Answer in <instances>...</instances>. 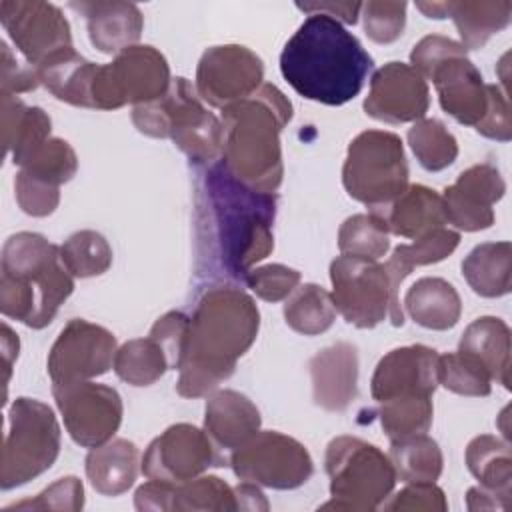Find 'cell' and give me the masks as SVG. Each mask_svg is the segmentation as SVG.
I'll use <instances>...</instances> for the list:
<instances>
[{"instance_id": "obj_1", "label": "cell", "mask_w": 512, "mask_h": 512, "mask_svg": "<svg viewBox=\"0 0 512 512\" xmlns=\"http://www.w3.org/2000/svg\"><path fill=\"white\" fill-rule=\"evenodd\" d=\"M260 312L254 298L238 286H210L190 316V336L176 392L200 398L228 380L236 362L256 342Z\"/></svg>"}, {"instance_id": "obj_2", "label": "cell", "mask_w": 512, "mask_h": 512, "mask_svg": "<svg viewBox=\"0 0 512 512\" xmlns=\"http://www.w3.org/2000/svg\"><path fill=\"white\" fill-rule=\"evenodd\" d=\"M200 208L208 210L212 252L224 276L244 282L254 264L274 250L276 192L242 184L222 160L212 162L198 186Z\"/></svg>"}, {"instance_id": "obj_3", "label": "cell", "mask_w": 512, "mask_h": 512, "mask_svg": "<svg viewBox=\"0 0 512 512\" xmlns=\"http://www.w3.org/2000/svg\"><path fill=\"white\" fill-rule=\"evenodd\" d=\"M372 68L360 40L326 14H308L280 52L284 80L302 98L326 106L356 98Z\"/></svg>"}, {"instance_id": "obj_4", "label": "cell", "mask_w": 512, "mask_h": 512, "mask_svg": "<svg viewBox=\"0 0 512 512\" xmlns=\"http://www.w3.org/2000/svg\"><path fill=\"white\" fill-rule=\"evenodd\" d=\"M292 102L264 82L252 96L222 108L224 166L258 192H276L284 178L280 132L292 120Z\"/></svg>"}, {"instance_id": "obj_5", "label": "cell", "mask_w": 512, "mask_h": 512, "mask_svg": "<svg viewBox=\"0 0 512 512\" xmlns=\"http://www.w3.org/2000/svg\"><path fill=\"white\" fill-rule=\"evenodd\" d=\"M0 312L28 328H46L74 292L60 246L38 232L8 236L0 258Z\"/></svg>"}, {"instance_id": "obj_6", "label": "cell", "mask_w": 512, "mask_h": 512, "mask_svg": "<svg viewBox=\"0 0 512 512\" xmlns=\"http://www.w3.org/2000/svg\"><path fill=\"white\" fill-rule=\"evenodd\" d=\"M132 124L150 138H170L194 164H212L222 156V122L184 78H172L164 96L132 108Z\"/></svg>"}, {"instance_id": "obj_7", "label": "cell", "mask_w": 512, "mask_h": 512, "mask_svg": "<svg viewBox=\"0 0 512 512\" xmlns=\"http://www.w3.org/2000/svg\"><path fill=\"white\" fill-rule=\"evenodd\" d=\"M324 468L330 478L332 500L320 510H376L392 494L398 480L388 454L356 436L332 438L326 446Z\"/></svg>"}, {"instance_id": "obj_8", "label": "cell", "mask_w": 512, "mask_h": 512, "mask_svg": "<svg viewBox=\"0 0 512 512\" xmlns=\"http://www.w3.org/2000/svg\"><path fill=\"white\" fill-rule=\"evenodd\" d=\"M342 184L350 198L384 212L408 188V162L398 134L364 130L348 144Z\"/></svg>"}, {"instance_id": "obj_9", "label": "cell", "mask_w": 512, "mask_h": 512, "mask_svg": "<svg viewBox=\"0 0 512 512\" xmlns=\"http://www.w3.org/2000/svg\"><path fill=\"white\" fill-rule=\"evenodd\" d=\"M60 454V424L54 410L28 396L8 408V428L2 444L0 488L12 490L52 468Z\"/></svg>"}, {"instance_id": "obj_10", "label": "cell", "mask_w": 512, "mask_h": 512, "mask_svg": "<svg viewBox=\"0 0 512 512\" xmlns=\"http://www.w3.org/2000/svg\"><path fill=\"white\" fill-rule=\"evenodd\" d=\"M172 84L168 60L150 44H136L100 64L92 86L96 110H118L158 100Z\"/></svg>"}, {"instance_id": "obj_11", "label": "cell", "mask_w": 512, "mask_h": 512, "mask_svg": "<svg viewBox=\"0 0 512 512\" xmlns=\"http://www.w3.org/2000/svg\"><path fill=\"white\" fill-rule=\"evenodd\" d=\"M330 282L334 306L348 324L366 330L388 316L394 326H400L390 278L378 260L340 254L330 264Z\"/></svg>"}, {"instance_id": "obj_12", "label": "cell", "mask_w": 512, "mask_h": 512, "mask_svg": "<svg viewBox=\"0 0 512 512\" xmlns=\"http://www.w3.org/2000/svg\"><path fill=\"white\" fill-rule=\"evenodd\" d=\"M228 464L240 480L274 490L300 488L314 472L306 446L276 430H258L230 452Z\"/></svg>"}, {"instance_id": "obj_13", "label": "cell", "mask_w": 512, "mask_h": 512, "mask_svg": "<svg viewBox=\"0 0 512 512\" xmlns=\"http://www.w3.org/2000/svg\"><path fill=\"white\" fill-rule=\"evenodd\" d=\"M52 396L70 438L82 448H96L118 432L124 416L116 388L92 380L52 384Z\"/></svg>"}, {"instance_id": "obj_14", "label": "cell", "mask_w": 512, "mask_h": 512, "mask_svg": "<svg viewBox=\"0 0 512 512\" xmlns=\"http://www.w3.org/2000/svg\"><path fill=\"white\" fill-rule=\"evenodd\" d=\"M218 450L206 430L180 422L148 444L140 468L148 480L180 484L204 474L210 466H224Z\"/></svg>"}, {"instance_id": "obj_15", "label": "cell", "mask_w": 512, "mask_h": 512, "mask_svg": "<svg viewBox=\"0 0 512 512\" xmlns=\"http://www.w3.org/2000/svg\"><path fill=\"white\" fill-rule=\"evenodd\" d=\"M264 84V62L246 46L222 44L204 50L196 68V92L202 102L226 108L252 96Z\"/></svg>"}, {"instance_id": "obj_16", "label": "cell", "mask_w": 512, "mask_h": 512, "mask_svg": "<svg viewBox=\"0 0 512 512\" xmlns=\"http://www.w3.org/2000/svg\"><path fill=\"white\" fill-rule=\"evenodd\" d=\"M116 336L94 322L72 318L54 340L46 368L52 384L90 380L114 366Z\"/></svg>"}, {"instance_id": "obj_17", "label": "cell", "mask_w": 512, "mask_h": 512, "mask_svg": "<svg viewBox=\"0 0 512 512\" xmlns=\"http://www.w3.org/2000/svg\"><path fill=\"white\" fill-rule=\"evenodd\" d=\"M18 168L14 192L20 210L28 216L44 218L58 208L60 186L74 178L78 156L66 140L50 136Z\"/></svg>"}, {"instance_id": "obj_18", "label": "cell", "mask_w": 512, "mask_h": 512, "mask_svg": "<svg viewBox=\"0 0 512 512\" xmlns=\"http://www.w3.org/2000/svg\"><path fill=\"white\" fill-rule=\"evenodd\" d=\"M0 22L16 50L32 66L52 54L72 48V32L64 12L42 0H2Z\"/></svg>"}, {"instance_id": "obj_19", "label": "cell", "mask_w": 512, "mask_h": 512, "mask_svg": "<svg viewBox=\"0 0 512 512\" xmlns=\"http://www.w3.org/2000/svg\"><path fill=\"white\" fill-rule=\"evenodd\" d=\"M430 106L428 82L404 62H388L370 78L364 112L384 124L422 120Z\"/></svg>"}, {"instance_id": "obj_20", "label": "cell", "mask_w": 512, "mask_h": 512, "mask_svg": "<svg viewBox=\"0 0 512 512\" xmlns=\"http://www.w3.org/2000/svg\"><path fill=\"white\" fill-rule=\"evenodd\" d=\"M506 182L494 164L482 162L466 168L454 184L444 188L446 222L464 232L486 230L494 224V204L502 200Z\"/></svg>"}, {"instance_id": "obj_21", "label": "cell", "mask_w": 512, "mask_h": 512, "mask_svg": "<svg viewBox=\"0 0 512 512\" xmlns=\"http://www.w3.org/2000/svg\"><path fill=\"white\" fill-rule=\"evenodd\" d=\"M438 352L424 344L400 346L384 354L372 374L370 394L380 404L396 396H434Z\"/></svg>"}, {"instance_id": "obj_22", "label": "cell", "mask_w": 512, "mask_h": 512, "mask_svg": "<svg viewBox=\"0 0 512 512\" xmlns=\"http://www.w3.org/2000/svg\"><path fill=\"white\" fill-rule=\"evenodd\" d=\"M438 102L456 122L476 128L490 108V84L484 82L480 70L472 64L466 52L454 54L438 64L432 74Z\"/></svg>"}, {"instance_id": "obj_23", "label": "cell", "mask_w": 512, "mask_h": 512, "mask_svg": "<svg viewBox=\"0 0 512 512\" xmlns=\"http://www.w3.org/2000/svg\"><path fill=\"white\" fill-rule=\"evenodd\" d=\"M312 400L326 412L346 410L358 394V350L350 342H336L318 350L310 362Z\"/></svg>"}, {"instance_id": "obj_24", "label": "cell", "mask_w": 512, "mask_h": 512, "mask_svg": "<svg viewBox=\"0 0 512 512\" xmlns=\"http://www.w3.org/2000/svg\"><path fill=\"white\" fill-rule=\"evenodd\" d=\"M70 8L86 18L88 38L102 54H120L122 50L136 46L142 36L144 16L132 2H70Z\"/></svg>"}, {"instance_id": "obj_25", "label": "cell", "mask_w": 512, "mask_h": 512, "mask_svg": "<svg viewBox=\"0 0 512 512\" xmlns=\"http://www.w3.org/2000/svg\"><path fill=\"white\" fill-rule=\"evenodd\" d=\"M262 418L256 404L230 388L214 390L204 406V430L222 450H236L260 430Z\"/></svg>"}, {"instance_id": "obj_26", "label": "cell", "mask_w": 512, "mask_h": 512, "mask_svg": "<svg viewBox=\"0 0 512 512\" xmlns=\"http://www.w3.org/2000/svg\"><path fill=\"white\" fill-rule=\"evenodd\" d=\"M140 450L128 438H112L96 448H90L86 456V476L92 488L102 496H120L128 492L140 468Z\"/></svg>"}, {"instance_id": "obj_27", "label": "cell", "mask_w": 512, "mask_h": 512, "mask_svg": "<svg viewBox=\"0 0 512 512\" xmlns=\"http://www.w3.org/2000/svg\"><path fill=\"white\" fill-rule=\"evenodd\" d=\"M458 244H460V232L442 226L426 232L424 236L414 238L412 244H400L394 248L392 256L384 264V270L390 278L394 312L400 326L404 324V310L400 304V284L404 282V278L418 266L442 262L458 248Z\"/></svg>"}, {"instance_id": "obj_28", "label": "cell", "mask_w": 512, "mask_h": 512, "mask_svg": "<svg viewBox=\"0 0 512 512\" xmlns=\"http://www.w3.org/2000/svg\"><path fill=\"white\" fill-rule=\"evenodd\" d=\"M98 68L100 64L86 60L72 46L46 58L38 66V78L54 98L78 108H94L92 86Z\"/></svg>"}, {"instance_id": "obj_29", "label": "cell", "mask_w": 512, "mask_h": 512, "mask_svg": "<svg viewBox=\"0 0 512 512\" xmlns=\"http://www.w3.org/2000/svg\"><path fill=\"white\" fill-rule=\"evenodd\" d=\"M402 306L418 326L438 332L454 328L462 314L458 290L438 276H424L416 280L406 290Z\"/></svg>"}, {"instance_id": "obj_30", "label": "cell", "mask_w": 512, "mask_h": 512, "mask_svg": "<svg viewBox=\"0 0 512 512\" xmlns=\"http://www.w3.org/2000/svg\"><path fill=\"white\" fill-rule=\"evenodd\" d=\"M376 214L386 220L390 234L402 238H418L446 224L442 196L422 184H408L384 212Z\"/></svg>"}, {"instance_id": "obj_31", "label": "cell", "mask_w": 512, "mask_h": 512, "mask_svg": "<svg viewBox=\"0 0 512 512\" xmlns=\"http://www.w3.org/2000/svg\"><path fill=\"white\" fill-rule=\"evenodd\" d=\"M50 130L52 120L42 108L28 106L18 96H2L4 154H10L16 166L50 138Z\"/></svg>"}, {"instance_id": "obj_32", "label": "cell", "mask_w": 512, "mask_h": 512, "mask_svg": "<svg viewBox=\"0 0 512 512\" xmlns=\"http://www.w3.org/2000/svg\"><path fill=\"white\" fill-rule=\"evenodd\" d=\"M458 350L480 360L492 380L510 388V328L502 318L480 316L470 322Z\"/></svg>"}, {"instance_id": "obj_33", "label": "cell", "mask_w": 512, "mask_h": 512, "mask_svg": "<svg viewBox=\"0 0 512 512\" xmlns=\"http://www.w3.org/2000/svg\"><path fill=\"white\" fill-rule=\"evenodd\" d=\"M462 276L482 298H500L512 290V244L484 242L462 260Z\"/></svg>"}, {"instance_id": "obj_34", "label": "cell", "mask_w": 512, "mask_h": 512, "mask_svg": "<svg viewBox=\"0 0 512 512\" xmlns=\"http://www.w3.org/2000/svg\"><path fill=\"white\" fill-rule=\"evenodd\" d=\"M446 18H452L466 50L482 48L512 20L510 0H448Z\"/></svg>"}, {"instance_id": "obj_35", "label": "cell", "mask_w": 512, "mask_h": 512, "mask_svg": "<svg viewBox=\"0 0 512 512\" xmlns=\"http://www.w3.org/2000/svg\"><path fill=\"white\" fill-rule=\"evenodd\" d=\"M464 458L482 488L512 494V452L508 442L492 434H480L468 442Z\"/></svg>"}, {"instance_id": "obj_36", "label": "cell", "mask_w": 512, "mask_h": 512, "mask_svg": "<svg viewBox=\"0 0 512 512\" xmlns=\"http://www.w3.org/2000/svg\"><path fill=\"white\" fill-rule=\"evenodd\" d=\"M388 458L396 478L406 484L436 482L444 468V458L438 442L428 434H414L390 440Z\"/></svg>"}, {"instance_id": "obj_37", "label": "cell", "mask_w": 512, "mask_h": 512, "mask_svg": "<svg viewBox=\"0 0 512 512\" xmlns=\"http://www.w3.org/2000/svg\"><path fill=\"white\" fill-rule=\"evenodd\" d=\"M336 314L338 310L332 294L314 282L298 284L284 300V320L302 336H318L326 332L334 324Z\"/></svg>"}, {"instance_id": "obj_38", "label": "cell", "mask_w": 512, "mask_h": 512, "mask_svg": "<svg viewBox=\"0 0 512 512\" xmlns=\"http://www.w3.org/2000/svg\"><path fill=\"white\" fill-rule=\"evenodd\" d=\"M112 368L116 376L130 386H150L170 370V364L162 346L148 336L118 346Z\"/></svg>"}, {"instance_id": "obj_39", "label": "cell", "mask_w": 512, "mask_h": 512, "mask_svg": "<svg viewBox=\"0 0 512 512\" xmlns=\"http://www.w3.org/2000/svg\"><path fill=\"white\" fill-rule=\"evenodd\" d=\"M418 164L428 172L448 168L458 156V140L438 118H422L406 134Z\"/></svg>"}, {"instance_id": "obj_40", "label": "cell", "mask_w": 512, "mask_h": 512, "mask_svg": "<svg viewBox=\"0 0 512 512\" xmlns=\"http://www.w3.org/2000/svg\"><path fill=\"white\" fill-rule=\"evenodd\" d=\"M390 248V230L386 220L376 212L352 214L338 230V250L346 256L378 260Z\"/></svg>"}, {"instance_id": "obj_41", "label": "cell", "mask_w": 512, "mask_h": 512, "mask_svg": "<svg viewBox=\"0 0 512 512\" xmlns=\"http://www.w3.org/2000/svg\"><path fill=\"white\" fill-rule=\"evenodd\" d=\"M432 416H434L432 396H420V394L396 396L380 402V408H378L380 426L390 440L414 436V434H426L432 426Z\"/></svg>"}, {"instance_id": "obj_42", "label": "cell", "mask_w": 512, "mask_h": 512, "mask_svg": "<svg viewBox=\"0 0 512 512\" xmlns=\"http://www.w3.org/2000/svg\"><path fill=\"white\" fill-rule=\"evenodd\" d=\"M60 258L74 278H92L112 266V248L96 230H78L60 246Z\"/></svg>"}, {"instance_id": "obj_43", "label": "cell", "mask_w": 512, "mask_h": 512, "mask_svg": "<svg viewBox=\"0 0 512 512\" xmlns=\"http://www.w3.org/2000/svg\"><path fill=\"white\" fill-rule=\"evenodd\" d=\"M436 378L440 386L460 396L484 398L492 392V378L484 364L460 350L438 354Z\"/></svg>"}, {"instance_id": "obj_44", "label": "cell", "mask_w": 512, "mask_h": 512, "mask_svg": "<svg viewBox=\"0 0 512 512\" xmlns=\"http://www.w3.org/2000/svg\"><path fill=\"white\" fill-rule=\"evenodd\" d=\"M238 510L234 488L218 476H196L174 486L172 512Z\"/></svg>"}, {"instance_id": "obj_45", "label": "cell", "mask_w": 512, "mask_h": 512, "mask_svg": "<svg viewBox=\"0 0 512 512\" xmlns=\"http://www.w3.org/2000/svg\"><path fill=\"white\" fill-rule=\"evenodd\" d=\"M406 2L368 0L362 2V22L366 36L376 44L396 42L406 26Z\"/></svg>"}, {"instance_id": "obj_46", "label": "cell", "mask_w": 512, "mask_h": 512, "mask_svg": "<svg viewBox=\"0 0 512 512\" xmlns=\"http://www.w3.org/2000/svg\"><path fill=\"white\" fill-rule=\"evenodd\" d=\"M84 508V486L76 476H64L52 482L34 498L14 502L2 512L10 510H58V512H78Z\"/></svg>"}, {"instance_id": "obj_47", "label": "cell", "mask_w": 512, "mask_h": 512, "mask_svg": "<svg viewBox=\"0 0 512 512\" xmlns=\"http://www.w3.org/2000/svg\"><path fill=\"white\" fill-rule=\"evenodd\" d=\"M302 274L296 268H290L286 264H266L252 268L244 284L260 298L266 302H280L286 300L296 286L300 284Z\"/></svg>"}, {"instance_id": "obj_48", "label": "cell", "mask_w": 512, "mask_h": 512, "mask_svg": "<svg viewBox=\"0 0 512 512\" xmlns=\"http://www.w3.org/2000/svg\"><path fill=\"white\" fill-rule=\"evenodd\" d=\"M150 338H154L166 352L170 370H180L190 336V316L180 310H170L162 314L150 328Z\"/></svg>"}, {"instance_id": "obj_49", "label": "cell", "mask_w": 512, "mask_h": 512, "mask_svg": "<svg viewBox=\"0 0 512 512\" xmlns=\"http://www.w3.org/2000/svg\"><path fill=\"white\" fill-rule=\"evenodd\" d=\"M384 510H432L444 512L448 510V502L444 490L436 486V482H412L406 484L394 496L390 494L382 506Z\"/></svg>"}, {"instance_id": "obj_50", "label": "cell", "mask_w": 512, "mask_h": 512, "mask_svg": "<svg viewBox=\"0 0 512 512\" xmlns=\"http://www.w3.org/2000/svg\"><path fill=\"white\" fill-rule=\"evenodd\" d=\"M2 48V96H18L22 92H32L40 86L38 68L30 62H20L6 42Z\"/></svg>"}, {"instance_id": "obj_51", "label": "cell", "mask_w": 512, "mask_h": 512, "mask_svg": "<svg viewBox=\"0 0 512 512\" xmlns=\"http://www.w3.org/2000/svg\"><path fill=\"white\" fill-rule=\"evenodd\" d=\"M480 136L496 140V142H510L512 138V116L508 104V92L500 86L490 84V108L486 118L474 128Z\"/></svg>"}, {"instance_id": "obj_52", "label": "cell", "mask_w": 512, "mask_h": 512, "mask_svg": "<svg viewBox=\"0 0 512 512\" xmlns=\"http://www.w3.org/2000/svg\"><path fill=\"white\" fill-rule=\"evenodd\" d=\"M174 486L172 482L162 480H148L142 486H138L134 494V506L136 510H156V512H172V498H174Z\"/></svg>"}, {"instance_id": "obj_53", "label": "cell", "mask_w": 512, "mask_h": 512, "mask_svg": "<svg viewBox=\"0 0 512 512\" xmlns=\"http://www.w3.org/2000/svg\"><path fill=\"white\" fill-rule=\"evenodd\" d=\"M296 8L306 14H326L340 24H356L360 18L362 2H296Z\"/></svg>"}, {"instance_id": "obj_54", "label": "cell", "mask_w": 512, "mask_h": 512, "mask_svg": "<svg viewBox=\"0 0 512 512\" xmlns=\"http://www.w3.org/2000/svg\"><path fill=\"white\" fill-rule=\"evenodd\" d=\"M512 502V494H500L486 490L482 486H472L466 494V506L470 512L478 510H508Z\"/></svg>"}, {"instance_id": "obj_55", "label": "cell", "mask_w": 512, "mask_h": 512, "mask_svg": "<svg viewBox=\"0 0 512 512\" xmlns=\"http://www.w3.org/2000/svg\"><path fill=\"white\" fill-rule=\"evenodd\" d=\"M234 496H236L238 510H256L258 512V510H268L270 508L264 492L254 482L240 480V484L234 486Z\"/></svg>"}, {"instance_id": "obj_56", "label": "cell", "mask_w": 512, "mask_h": 512, "mask_svg": "<svg viewBox=\"0 0 512 512\" xmlns=\"http://www.w3.org/2000/svg\"><path fill=\"white\" fill-rule=\"evenodd\" d=\"M18 350H20V340L18 336L12 332V328L2 322V356H4V386L8 388V382H10V376H12V366H14V360L18 358Z\"/></svg>"}, {"instance_id": "obj_57", "label": "cell", "mask_w": 512, "mask_h": 512, "mask_svg": "<svg viewBox=\"0 0 512 512\" xmlns=\"http://www.w3.org/2000/svg\"><path fill=\"white\" fill-rule=\"evenodd\" d=\"M416 8L426 18H434V20L446 18V2H416Z\"/></svg>"}]
</instances>
